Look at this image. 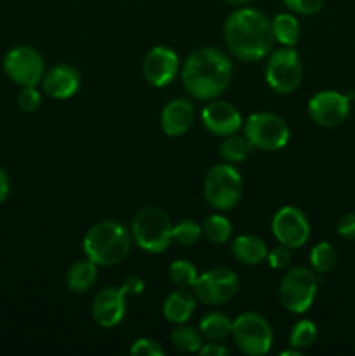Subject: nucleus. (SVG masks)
Instances as JSON below:
<instances>
[{"label":"nucleus","instance_id":"f257e3e1","mask_svg":"<svg viewBox=\"0 0 355 356\" xmlns=\"http://www.w3.org/2000/svg\"><path fill=\"white\" fill-rule=\"evenodd\" d=\"M225 42L228 51L240 61H260L274 49L271 21L253 7L233 10L225 21Z\"/></svg>","mask_w":355,"mask_h":356},{"label":"nucleus","instance_id":"f03ea898","mask_svg":"<svg viewBox=\"0 0 355 356\" xmlns=\"http://www.w3.org/2000/svg\"><path fill=\"white\" fill-rule=\"evenodd\" d=\"M233 66L228 56L214 47H204L190 54L181 70V80L188 94L200 101L216 99L228 89Z\"/></svg>","mask_w":355,"mask_h":356},{"label":"nucleus","instance_id":"7ed1b4c3","mask_svg":"<svg viewBox=\"0 0 355 356\" xmlns=\"http://www.w3.org/2000/svg\"><path fill=\"white\" fill-rule=\"evenodd\" d=\"M132 235L117 221H101L84 236V252L97 266H115L131 252Z\"/></svg>","mask_w":355,"mask_h":356},{"label":"nucleus","instance_id":"20e7f679","mask_svg":"<svg viewBox=\"0 0 355 356\" xmlns=\"http://www.w3.org/2000/svg\"><path fill=\"white\" fill-rule=\"evenodd\" d=\"M131 235L136 245L150 254H160L169 249L173 240V222L159 207H143L136 212L131 225Z\"/></svg>","mask_w":355,"mask_h":356},{"label":"nucleus","instance_id":"39448f33","mask_svg":"<svg viewBox=\"0 0 355 356\" xmlns=\"http://www.w3.org/2000/svg\"><path fill=\"white\" fill-rule=\"evenodd\" d=\"M244 181L233 163H218L211 167L204 181V197L216 211H230L239 204Z\"/></svg>","mask_w":355,"mask_h":356},{"label":"nucleus","instance_id":"423d86ee","mask_svg":"<svg viewBox=\"0 0 355 356\" xmlns=\"http://www.w3.org/2000/svg\"><path fill=\"white\" fill-rule=\"evenodd\" d=\"M244 136L253 148L263 149V152H277L287 145L291 131L285 120H282L278 115L260 111V113H253L246 120Z\"/></svg>","mask_w":355,"mask_h":356},{"label":"nucleus","instance_id":"0eeeda50","mask_svg":"<svg viewBox=\"0 0 355 356\" xmlns=\"http://www.w3.org/2000/svg\"><path fill=\"white\" fill-rule=\"evenodd\" d=\"M319 289L315 271L306 268H292L282 277L278 298L282 306L291 313H305L313 305Z\"/></svg>","mask_w":355,"mask_h":356},{"label":"nucleus","instance_id":"6e6552de","mask_svg":"<svg viewBox=\"0 0 355 356\" xmlns=\"http://www.w3.org/2000/svg\"><path fill=\"white\" fill-rule=\"evenodd\" d=\"M232 336L239 350L251 356L267 355L274 343V332L268 320L254 312L242 313L233 320Z\"/></svg>","mask_w":355,"mask_h":356},{"label":"nucleus","instance_id":"1a4fd4ad","mask_svg":"<svg viewBox=\"0 0 355 356\" xmlns=\"http://www.w3.org/2000/svg\"><path fill=\"white\" fill-rule=\"evenodd\" d=\"M265 79L275 92H294L303 79V65L298 52L292 47H282L271 52L265 68Z\"/></svg>","mask_w":355,"mask_h":356},{"label":"nucleus","instance_id":"9d476101","mask_svg":"<svg viewBox=\"0 0 355 356\" xmlns=\"http://www.w3.org/2000/svg\"><path fill=\"white\" fill-rule=\"evenodd\" d=\"M3 72L17 86H37L45 75V63L37 49L16 45L3 58Z\"/></svg>","mask_w":355,"mask_h":356},{"label":"nucleus","instance_id":"9b49d317","mask_svg":"<svg viewBox=\"0 0 355 356\" xmlns=\"http://www.w3.org/2000/svg\"><path fill=\"white\" fill-rule=\"evenodd\" d=\"M195 298L207 306L228 302L239 291V277L230 268L219 266L198 275L194 287Z\"/></svg>","mask_w":355,"mask_h":356},{"label":"nucleus","instance_id":"f8f14e48","mask_svg":"<svg viewBox=\"0 0 355 356\" xmlns=\"http://www.w3.org/2000/svg\"><path fill=\"white\" fill-rule=\"evenodd\" d=\"M271 233L278 243L289 249H299L310 238V222L298 207H282L271 219Z\"/></svg>","mask_w":355,"mask_h":356},{"label":"nucleus","instance_id":"ddd939ff","mask_svg":"<svg viewBox=\"0 0 355 356\" xmlns=\"http://www.w3.org/2000/svg\"><path fill=\"white\" fill-rule=\"evenodd\" d=\"M308 115L322 127H338L350 115V99L338 90H322L308 101Z\"/></svg>","mask_w":355,"mask_h":356},{"label":"nucleus","instance_id":"4468645a","mask_svg":"<svg viewBox=\"0 0 355 356\" xmlns=\"http://www.w3.org/2000/svg\"><path fill=\"white\" fill-rule=\"evenodd\" d=\"M180 72V58L176 52L166 45L150 49L143 59V75L153 87H167L174 82Z\"/></svg>","mask_w":355,"mask_h":356},{"label":"nucleus","instance_id":"2eb2a0df","mask_svg":"<svg viewBox=\"0 0 355 356\" xmlns=\"http://www.w3.org/2000/svg\"><path fill=\"white\" fill-rule=\"evenodd\" d=\"M202 124L211 134L225 136L235 134L242 127V115L233 104L226 101H212L202 110Z\"/></svg>","mask_w":355,"mask_h":356},{"label":"nucleus","instance_id":"dca6fc26","mask_svg":"<svg viewBox=\"0 0 355 356\" xmlns=\"http://www.w3.org/2000/svg\"><path fill=\"white\" fill-rule=\"evenodd\" d=\"M125 316V294L117 287H104L93 301V318L104 329L118 325Z\"/></svg>","mask_w":355,"mask_h":356},{"label":"nucleus","instance_id":"f3484780","mask_svg":"<svg viewBox=\"0 0 355 356\" xmlns=\"http://www.w3.org/2000/svg\"><path fill=\"white\" fill-rule=\"evenodd\" d=\"M80 87V73L75 66L61 65L49 70L42 79V89L54 99H68L75 96Z\"/></svg>","mask_w":355,"mask_h":356},{"label":"nucleus","instance_id":"a211bd4d","mask_svg":"<svg viewBox=\"0 0 355 356\" xmlns=\"http://www.w3.org/2000/svg\"><path fill=\"white\" fill-rule=\"evenodd\" d=\"M191 124H194V106L184 97L169 101L160 115V127H162L164 134H167L169 138H180V136L187 134Z\"/></svg>","mask_w":355,"mask_h":356},{"label":"nucleus","instance_id":"6ab92c4d","mask_svg":"<svg viewBox=\"0 0 355 356\" xmlns=\"http://www.w3.org/2000/svg\"><path fill=\"white\" fill-rule=\"evenodd\" d=\"M195 306H197V298H195L194 292H190L188 289L178 287L164 301L162 313L167 322L180 325V323L188 322L191 318Z\"/></svg>","mask_w":355,"mask_h":356},{"label":"nucleus","instance_id":"aec40b11","mask_svg":"<svg viewBox=\"0 0 355 356\" xmlns=\"http://www.w3.org/2000/svg\"><path fill=\"white\" fill-rule=\"evenodd\" d=\"M232 254L239 263L254 266L267 261V243L256 235H239L232 242Z\"/></svg>","mask_w":355,"mask_h":356},{"label":"nucleus","instance_id":"412c9836","mask_svg":"<svg viewBox=\"0 0 355 356\" xmlns=\"http://www.w3.org/2000/svg\"><path fill=\"white\" fill-rule=\"evenodd\" d=\"M97 278V264L90 259H80L72 264V268L66 273V285L75 294H84L90 291Z\"/></svg>","mask_w":355,"mask_h":356},{"label":"nucleus","instance_id":"4be33fe9","mask_svg":"<svg viewBox=\"0 0 355 356\" xmlns=\"http://www.w3.org/2000/svg\"><path fill=\"white\" fill-rule=\"evenodd\" d=\"M271 31H274L275 40L284 45V47H294L299 42V35H301L299 21L289 13L277 14L274 17V21H271Z\"/></svg>","mask_w":355,"mask_h":356},{"label":"nucleus","instance_id":"5701e85b","mask_svg":"<svg viewBox=\"0 0 355 356\" xmlns=\"http://www.w3.org/2000/svg\"><path fill=\"white\" fill-rule=\"evenodd\" d=\"M233 322L223 313H209L207 316L200 320V330L202 337L207 341H223L228 336H232Z\"/></svg>","mask_w":355,"mask_h":356},{"label":"nucleus","instance_id":"b1692460","mask_svg":"<svg viewBox=\"0 0 355 356\" xmlns=\"http://www.w3.org/2000/svg\"><path fill=\"white\" fill-rule=\"evenodd\" d=\"M251 149H253V146H251V143L247 141L246 136H240V134H230V136H225V139H223V143L219 145V156H221L225 162L228 163H239V162H244V160L249 156Z\"/></svg>","mask_w":355,"mask_h":356},{"label":"nucleus","instance_id":"393cba45","mask_svg":"<svg viewBox=\"0 0 355 356\" xmlns=\"http://www.w3.org/2000/svg\"><path fill=\"white\" fill-rule=\"evenodd\" d=\"M202 235L209 240V242L221 245L226 243L232 236V222L221 214H211L204 219L202 222Z\"/></svg>","mask_w":355,"mask_h":356},{"label":"nucleus","instance_id":"a878e982","mask_svg":"<svg viewBox=\"0 0 355 356\" xmlns=\"http://www.w3.org/2000/svg\"><path fill=\"white\" fill-rule=\"evenodd\" d=\"M202 339H204V337H202L200 330L194 329V327L190 325H183V323H180V325L173 330V334H171L173 346L176 348V350L183 351V353H198L202 344H204Z\"/></svg>","mask_w":355,"mask_h":356},{"label":"nucleus","instance_id":"bb28decb","mask_svg":"<svg viewBox=\"0 0 355 356\" xmlns=\"http://www.w3.org/2000/svg\"><path fill=\"white\" fill-rule=\"evenodd\" d=\"M338 263V252L329 242H320L310 252V264L317 275L329 273Z\"/></svg>","mask_w":355,"mask_h":356},{"label":"nucleus","instance_id":"cd10ccee","mask_svg":"<svg viewBox=\"0 0 355 356\" xmlns=\"http://www.w3.org/2000/svg\"><path fill=\"white\" fill-rule=\"evenodd\" d=\"M169 278L176 287L180 289H190L194 287L195 282H197L198 273H197V268L190 263V261H174L171 263L169 266Z\"/></svg>","mask_w":355,"mask_h":356},{"label":"nucleus","instance_id":"c85d7f7f","mask_svg":"<svg viewBox=\"0 0 355 356\" xmlns=\"http://www.w3.org/2000/svg\"><path fill=\"white\" fill-rule=\"evenodd\" d=\"M317 339V327L315 323L310 320H299L294 327H292L291 334H289V344L296 350H305V348L312 346Z\"/></svg>","mask_w":355,"mask_h":356},{"label":"nucleus","instance_id":"c756f323","mask_svg":"<svg viewBox=\"0 0 355 356\" xmlns=\"http://www.w3.org/2000/svg\"><path fill=\"white\" fill-rule=\"evenodd\" d=\"M202 226L191 219H181L173 225V240L183 247H191L200 240Z\"/></svg>","mask_w":355,"mask_h":356},{"label":"nucleus","instance_id":"7c9ffc66","mask_svg":"<svg viewBox=\"0 0 355 356\" xmlns=\"http://www.w3.org/2000/svg\"><path fill=\"white\" fill-rule=\"evenodd\" d=\"M42 96L37 90L35 86H26L21 87L19 94H17V106L21 108L26 113H31V111H37L40 108Z\"/></svg>","mask_w":355,"mask_h":356},{"label":"nucleus","instance_id":"2f4dec72","mask_svg":"<svg viewBox=\"0 0 355 356\" xmlns=\"http://www.w3.org/2000/svg\"><path fill=\"white\" fill-rule=\"evenodd\" d=\"M282 2L292 13L303 14V16H312V14H317L322 9L326 0H282Z\"/></svg>","mask_w":355,"mask_h":356},{"label":"nucleus","instance_id":"473e14b6","mask_svg":"<svg viewBox=\"0 0 355 356\" xmlns=\"http://www.w3.org/2000/svg\"><path fill=\"white\" fill-rule=\"evenodd\" d=\"M129 351H131V355H136V356H162V355H166L164 348L160 346L157 341L146 339V337H141V339L134 341Z\"/></svg>","mask_w":355,"mask_h":356},{"label":"nucleus","instance_id":"72a5a7b5","mask_svg":"<svg viewBox=\"0 0 355 356\" xmlns=\"http://www.w3.org/2000/svg\"><path fill=\"white\" fill-rule=\"evenodd\" d=\"M267 261L274 270H284L291 263V249L282 243H278L277 247H274L271 250H268Z\"/></svg>","mask_w":355,"mask_h":356},{"label":"nucleus","instance_id":"f704fd0d","mask_svg":"<svg viewBox=\"0 0 355 356\" xmlns=\"http://www.w3.org/2000/svg\"><path fill=\"white\" fill-rule=\"evenodd\" d=\"M338 235L345 240H355V212L343 216L338 221Z\"/></svg>","mask_w":355,"mask_h":356},{"label":"nucleus","instance_id":"c9c22d12","mask_svg":"<svg viewBox=\"0 0 355 356\" xmlns=\"http://www.w3.org/2000/svg\"><path fill=\"white\" fill-rule=\"evenodd\" d=\"M120 291L124 292L125 296H139L143 291H145V282H143L141 277H136V275H132V277H127L124 280V284H122Z\"/></svg>","mask_w":355,"mask_h":356},{"label":"nucleus","instance_id":"e433bc0d","mask_svg":"<svg viewBox=\"0 0 355 356\" xmlns=\"http://www.w3.org/2000/svg\"><path fill=\"white\" fill-rule=\"evenodd\" d=\"M198 353H200V356H226L230 351H228V348H225L223 344H219L218 341H211V343L205 344V346L202 344V348Z\"/></svg>","mask_w":355,"mask_h":356},{"label":"nucleus","instance_id":"4c0bfd02","mask_svg":"<svg viewBox=\"0 0 355 356\" xmlns=\"http://www.w3.org/2000/svg\"><path fill=\"white\" fill-rule=\"evenodd\" d=\"M9 190H10V184H9V177H7L6 170L0 167V205L7 200L9 197Z\"/></svg>","mask_w":355,"mask_h":356},{"label":"nucleus","instance_id":"58836bf2","mask_svg":"<svg viewBox=\"0 0 355 356\" xmlns=\"http://www.w3.org/2000/svg\"><path fill=\"white\" fill-rule=\"evenodd\" d=\"M299 355H301V350H296V348H292V350L281 351V356H299Z\"/></svg>","mask_w":355,"mask_h":356},{"label":"nucleus","instance_id":"ea45409f","mask_svg":"<svg viewBox=\"0 0 355 356\" xmlns=\"http://www.w3.org/2000/svg\"><path fill=\"white\" fill-rule=\"evenodd\" d=\"M225 2H228L230 6H244V3H247L249 0H225Z\"/></svg>","mask_w":355,"mask_h":356}]
</instances>
